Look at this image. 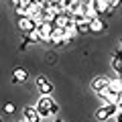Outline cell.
Listing matches in <instances>:
<instances>
[{"label":"cell","instance_id":"1","mask_svg":"<svg viewBox=\"0 0 122 122\" xmlns=\"http://www.w3.org/2000/svg\"><path fill=\"white\" fill-rule=\"evenodd\" d=\"M37 112L41 114V118H47V116H53V114L59 112V104L53 100L51 96H41L39 102H37Z\"/></svg>","mask_w":122,"mask_h":122},{"label":"cell","instance_id":"2","mask_svg":"<svg viewBox=\"0 0 122 122\" xmlns=\"http://www.w3.org/2000/svg\"><path fill=\"white\" fill-rule=\"evenodd\" d=\"M53 29H55V22L53 20H41L39 25H37V33H39L41 41H47L49 43V37H51Z\"/></svg>","mask_w":122,"mask_h":122},{"label":"cell","instance_id":"3","mask_svg":"<svg viewBox=\"0 0 122 122\" xmlns=\"http://www.w3.org/2000/svg\"><path fill=\"white\" fill-rule=\"evenodd\" d=\"M37 25H39V20H35L33 16H18V29L22 30V35L37 30Z\"/></svg>","mask_w":122,"mask_h":122},{"label":"cell","instance_id":"4","mask_svg":"<svg viewBox=\"0 0 122 122\" xmlns=\"http://www.w3.org/2000/svg\"><path fill=\"white\" fill-rule=\"evenodd\" d=\"M35 83H37V90H39V94H41V96H51V94H53V90H55V87H53V83L49 81V79L45 77V75H39Z\"/></svg>","mask_w":122,"mask_h":122},{"label":"cell","instance_id":"5","mask_svg":"<svg viewBox=\"0 0 122 122\" xmlns=\"http://www.w3.org/2000/svg\"><path fill=\"white\" fill-rule=\"evenodd\" d=\"M116 112H118V106L116 104H106V106H102V108L96 110V118H98V120H108V118L114 116Z\"/></svg>","mask_w":122,"mask_h":122},{"label":"cell","instance_id":"6","mask_svg":"<svg viewBox=\"0 0 122 122\" xmlns=\"http://www.w3.org/2000/svg\"><path fill=\"white\" fill-rule=\"evenodd\" d=\"M104 30H106V22L102 16L90 18V33H104Z\"/></svg>","mask_w":122,"mask_h":122},{"label":"cell","instance_id":"7","mask_svg":"<svg viewBox=\"0 0 122 122\" xmlns=\"http://www.w3.org/2000/svg\"><path fill=\"white\" fill-rule=\"evenodd\" d=\"M25 120L26 122H41V114L37 112L35 106H26L25 108Z\"/></svg>","mask_w":122,"mask_h":122},{"label":"cell","instance_id":"8","mask_svg":"<svg viewBox=\"0 0 122 122\" xmlns=\"http://www.w3.org/2000/svg\"><path fill=\"white\" fill-rule=\"evenodd\" d=\"M29 79V71L22 69V67H16L12 71V83H25Z\"/></svg>","mask_w":122,"mask_h":122},{"label":"cell","instance_id":"9","mask_svg":"<svg viewBox=\"0 0 122 122\" xmlns=\"http://www.w3.org/2000/svg\"><path fill=\"white\" fill-rule=\"evenodd\" d=\"M112 69L116 71V75L122 73V49H118V51L112 55Z\"/></svg>","mask_w":122,"mask_h":122},{"label":"cell","instance_id":"10","mask_svg":"<svg viewBox=\"0 0 122 122\" xmlns=\"http://www.w3.org/2000/svg\"><path fill=\"white\" fill-rule=\"evenodd\" d=\"M63 30H65V29L55 26L53 33H51V37H49V43H51V45H63Z\"/></svg>","mask_w":122,"mask_h":122},{"label":"cell","instance_id":"11","mask_svg":"<svg viewBox=\"0 0 122 122\" xmlns=\"http://www.w3.org/2000/svg\"><path fill=\"white\" fill-rule=\"evenodd\" d=\"M98 94H100V98L106 102V104H116V102H118V98H120V96H116V94H112V92H110L108 87H104V90H102V92H98Z\"/></svg>","mask_w":122,"mask_h":122},{"label":"cell","instance_id":"12","mask_svg":"<svg viewBox=\"0 0 122 122\" xmlns=\"http://www.w3.org/2000/svg\"><path fill=\"white\" fill-rule=\"evenodd\" d=\"M108 81H110V77H106V75H100V77H96L94 81H92V87L96 92H102L104 87H108Z\"/></svg>","mask_w":122,"mask_h":122},{"label":"cell","instance_id":"13","mask_svg":"<svg viewBox=\"0 0 122 122\" xmlns=\"http://www.w3.org/2000/svg\"><path fill=\"white\" fill-rule=\"evenodd\" d=\"M108 90L112 92V94H116V96H120V94H122V81H120V77L110 79V81H108Z\"/></svg>","mask_w":122,"mask_h":122},{"label":"cell","instance_id":"14","mask_svg":"<svg viewBox=\"0 0 122 122\" xmlns=\"http://www.w3.org/2000/svg\"><path fill=\"white\" fill-rule=\"evenodd\" d=\"M39 41H41V37H39L37 30H33V33H25V35H22V43H25V45H29V43H39Z\"/></svg>","mask_w":122,"mask_h":122},{"label":"cell","instance_id":"15","mask_svg":"<svg viewBox=\"0 0 122 122\" xmlns=\"http://www.w3.org/2000/svg\"><path fill=\"white\" fill-rule=\"evenodd\" d=\"M16 112V106L12 104V102H8V104H4V114H14Z\"/></svg>","mask_w":122,"mask_h":122},{"label":"cell","instance_id":"16","mask_svg":"<svg viewBox=\"0 0 122 122\" xmlns=\"http://www.w3.org/2000/svg\"><path fill=\"white\" fill-rule=\"evenodd\" d=\"M14 10H16V14H18V16H26V8H25V6H20V4H18V6H14Z\"/></svg>","mask_w":122,"mask_h":122},{"label":"cell","instance_id":"17","mask_svg":"<svg viewBox=\"0 0 122 122\" xmlns=\"http://www.w3.org/2000/svg\"><path fill=\"white\" fill-rule=\"evenodd\" d=\"M116 106H118V110L122 112V94H120V98H118V102H116Z\"/></svg>","mask_w":122,"mask_h":122},{"label":"cell","instance_id":"18","mask_svg":"<svg viewBox=\"0 0 122 122\" xmlns=\"http://www.w3.org/2000/svg\"><path fill=\"white\" fill-rule=\"evenodd\" d=\"M116 122H122V112H120V110L116 112Z\"/></svg>","mask_w":122,"mask_h":122},{"label":"cell","instance_id":"19","mask_svg":"<svg viewBox=\"0 0 122 122\" xmlns=\"http://www.w3.org/2000/svg\"><path fill=\"white\" fill-rule=\"evenodd\" d=\"M10 2H12L14 6H18V4H20V0H10Z\"/></svg>","mask_w":122,"mask_h":122},{"label":"cell","instance_id":"20","mask_svg":"<svg viewBox=\"0 0 122 122\" xmlns=\"http://www.w3.org/2000/svg\"><path fill=\"white\" fill-rule=\"evenodd\" d=\"M55 122H65V120H59V118H57V120H55Z\"/></svg>","mask_w":122,"mask_h":122},{"label":"cell","instance_id":"21","mask_svg":"<svg viewBox=\"0 0 122 122\" xmlns=\"http://www.w3.org/2000/svg\"><path fill=\"white\" fill-rule=\"evenodd\" d=\"M118 77H120V81H122V73H120V75H118Z\"/></svg>","mask_w":122,"mask_h":122},{"label":"cell","instance_id":"22","mask_svg":"<svg viewBox=\"0 0 122 122\" xmlns=\"http://www.w3.org/2000/svg\"><path fill=\"white\" fill-rule=\"evenodd\" d=\"M120 49H122V41H120Z\"/></svg>","mask_w":122,"mask_h":122},{"label":"cell","instance_id":"23","mask_svg":"<svg viewBox=\"0 0 122 122\" xmlns=\"http://www.w3.org/2000/svg\"><path fill=\"white\" fill-rule=\"evenodd\" d=\"M0 122H2V118H0Z\"/></svg>","mask_w":122,"mask_h":122},{"label":"cell","instance_id":"24","mask_svg":"<svg viewBox=\"0 0 122 122\" xmlns=\"http://www.w3.org/2000/svg\"><path fill=\"white\" fill-rule=\"evenodd\" d=\"M22 122H26V120H22Z\"/></svg>","mask_w":122,"mask_h":122}]
</instances>
